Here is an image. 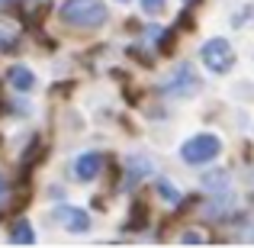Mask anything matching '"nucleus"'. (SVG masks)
<instances>
[{
  "label": "nucleus",
  "mask_w": 254,
  "mask_h": 248,
  "mask_svg": "<svg viewBox=\"0 0 254 248\" xmlns=\"http://www.w3.org/2000/svg\"><path fill=\"white\" fill-rule=\"evenodd\" d=\"M184 3H193V0H184Z\"/></svg>",
  "instance_id": "obj_17"
},
{
  "label": "nucleus",
  "mask_w": 254,
  "mask_h": 248,
  "mask_svg": "<svg viewBox=\"0 0 254 248\" xmlns=\"http://www.w3.org/2000/svg\"><path fill=\"white\" fill-rule=\"evenodd\" d=\"M6 197H10V187H6V180H3V174H0V206L6 203Z\"/></svg>",
  "instance_id": "obj_14"
},
{
  "label": "nucleus",
  "mask_w": 254,
  "mask_h": 248,
  "mask_svg": "<svg viewBox=\"0 0 254 248\" xmlns=\"http://www.w3.org/2000/svg\"><path fill=\"white\" fill-rule=\"evenodd\" d=\"M110 10L103 0H64L62 3V19L74 29H97L106 23Z\"/></svg>",
  "instance_id": "obj_1"
},
{
  "label": "nucleus",
  "mask_w": 254,
  "mask_h": 248,
  "mask_svg": "<svg viewBox=\"0 0 254 248\" xmlns=\"http://www.w3.org/2000/svg\"><path fill=\"white\" fill-rule=\"evenodd\" d=\"M49 219H52V223H58L64 232H77V236L90 232V216H87V210H81V206L58 203L55 210L49 213Z\"/></svg>",
  "instance_id": "obj_4"
},
{
  "label": "nucleus",
  "mask_w": 254,
  "mask_h": 248,
  "mask_svg": "<svg viewBox=\"0 0 254 248\" xmlns=\"http://www.w3.org/2000/svg\"><path fill=\"white\" fill-rule=\"evenodd\" d=\"M199 62L212 71V75H225L235 65V49H232L225 39H206L203 49H199Z\"/></svg>",
  "instance_id": "obj_3"
},
{
  "label": "nucleus",
  "mask_w": 254,
  "mask_h": 248,
  "mask_svg": "<svg viewBox=\"0 0 254 248\" xmlns=\"http://www.w3.org/2000/svg\"><path fill=\"white\" fill-rule=\"evenodd\" d=\"M164 6H168V0H142V10L148 13V16H155V13H161Z\"/></svg>",
  "instance_id": "obj_13"
},
{
  "label": "nucleus",
  "mask_w": 254,
  "mask_h": 248,
  "mask_svg": "<svg viewBox=\"0 0 254 248\" xmlns=\"http://www.w3.org/2000/svg\"><path fill=\"white\" fill-rule=\"evenodd\" d=\"M123 3H126V0H123Z\"/></svg>",
  "instance_id": "obj_18"
},
{
  "label": "nucleus",
  "mask_w": 254,
  "mask_h": 248,
  "mask_svg": "<svg viewBox=\"0 0 254 248\" xmlns=\"http://www.w3.org/2000/svg\"><path fill=\"white\" fill-rule=\"evenodd\" d=\"M0 3H10V0H0Z\"/></svg>",
  "instance_id": "obj_16"
},
{
  "label": "nucleus",
  "mask_w": 254,
  "mask_h": 248,
  "mask_svg": "<svg viewBox=\"0 0 254 248\" xmlns=\"http://www.w3.org/2000/svg\"><path fill=\"white\" fill-rule=\"evenodd\" d=\"M158 197H161L164 203H180V190L171 184V180H164V177L158 180Z\"/></svg>",
  "instance_id": "obj_12"
},
{
  "label": "nucleus",
  "mask_w": 254,
  "mask_h": 248,
  "mask_svg": "<svg viewBox=\"0 0 254 248\" xmlns=\"http://www.w3.org/2000/svg\"><path fill=\"white\" fill-rule=\"evenodd\" d=\"M196 87H199V78H196V71L190 68V65H180V68H174V75L164 81L161 90L168 93V97H177V100H187V97H193L196 93Z\"/></svg>",
  "instance_id": "obj_5"
},
{
  "label": "nucleus",
  "mask_w": 254,
  "mask_h": 248,
  "mask_svg": "<svg viewBox=\"0 0 254 248\" xmlns=\"http://www.w3.org/2000/svg\"><path fill=\"white\" fill-rule=\"evenodd\" d=\"M6 78H10V84L16 87L19 93H29L32 87H36V75H32L29 68H23V65H16V68H10V75H6Z\"/></svg>",
  "instance_id": "obj_8"
},
{
  "label": "nucleus",
  "mask_w": 254,
  "mask_h": 248,
  "mask_svg": "<svg viewBox=\"0 0 254 248\" xmlns=\"http://www.w3.org/2000/svg\"><path fill=\"white\" fill-rule=\"evenodd\" d=\"M225 184H229V174L222 167H212L203 174V187H209V190H225Z\"/></svg>",
  "instance_id": "obj_11"
},
{
  "label": "nucleus",
  "mask_w": 254,
  "mask_h": 248,
  "mask_svg": "<svg viewBox=\"0 0 254 248\" xmlns=\"http://www.w3.org/2000/svg\"><path fill=\"white\" fill-rule=\"evenodd\" d=\"M235 210V200L229 197V193H219L212 203H206V216H225V213Z\"/></svg>",
  "instance_id": "obj_9"
},
{
  "label": "nucleus",
  "mask_w": 254,
  "mask_h": 248,
  "mask_svg": "<svg viewBox=\"0 0 254 248\" xmlns=\"http://www.w3.org/2000/svg\"><path fill=\"white\" fill-rule=\"evenodd\" d=\"M219 152H222V139H219L216 132H199V136L187 139V142L180 145V158H184L187 165H206V162H212V158H219Z\"/></svg>",
  "instance_id": "obj_2"
},
{
  "label": "nucleus",
  "mask_w": 254,
  "mask_h": 248,
  "mask_svg": "<svg viewBox=\"0 0 254 248\" xmlns=\"http://www.w3.org/2000/svg\"><path fill=\"white\" fill-rule=\"evenodd\" d=\"M184 242H206V236H203V232H187Z\"/></svg>",
  "instance_id": "obj_15"
},
{
  "label": "nucleus",
  "mask_w": 254,
  "mask_h": 248,
  "mask_svg": "<svg viewBox=\"0 0 254 248\" xmlns=\"http://www.w3.org/2000/svg\"><path fill=\"white\" fill-rule=\"evenodd\" d=\"M100 167H103V155L100 152H84V155L74 158V165H71V171H74V180H93L100 174Z\"/></svg>",
  "instance_id": "obj_7"
},
{
  "label": "nucleus",
  "mask_w": 254,
  "mask_h": 248,
  "mask_svg": "<svg viewBox=\"0 0 254 248\" xmlns=\"http://www.w3.org/2000/svg\"><path fill=\"white\" fill-rule=\"evenodd\" d=\"M10 242H23V245H32V242H36V232L29 229V223H26V219H16V226L10 229Z\"/></svg>",
  "instance_id": "obj_10"
},
{
  "label": "nucleus",
  "mask_w": 254,
  "mask_h": 248,
  "mask_svg": "<svg viewBox=\"0 0 254 248\" xmlns=\"http://www.w3.org/2000/svg\"><path fill=\"white\" fill-rule=\"evenodd\" d=\"M151 171H155V162H151V158H145V155H129V158H126L123 187H126V190H132V187H135L138 180H145Z\"/></svg>",
  "instance_id": "obj_6"
}]
</instances>
